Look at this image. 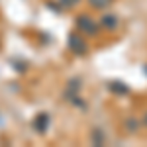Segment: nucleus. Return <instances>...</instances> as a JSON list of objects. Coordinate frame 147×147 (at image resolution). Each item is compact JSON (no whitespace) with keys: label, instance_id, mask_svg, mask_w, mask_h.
I'll return each mask as SVG.
<instances>
[{"label":"nucleus","instance_id":"nucleus-1","mask_svg":"<svg viewBox=\"0 0 147 147\" xmlns=\"http://www.w3.org/2000/svg\"><path fill=\"white\" fill-rule=\"evenodd\" d=\"M77 28H79L84 35H96L98 34V22L92 20L88 14H80V16H77Z\"/></svg>","mask_w":147,"mask_h":147},{"label":"nucleus","instance_id":"nucleus-2","mask_svg":"<svg viewBox=\"0 0 147 147\" xmlns=\"http://www.w3.org/2000/svg\"><path fill=\"white\" fill-rule=\"evenodd\" d=\"M69 49H71L73 53H77V55H84L88 47H86V43H84L82 35L71 34V35H69Z\"/></svg>","mask_w":147,"mask_h":147},{"label":"nucleus","instance_id":"nucleus-3","mask_svg":"<svg viewBox=\"0 0 147 147\" xmlns=\"http://www.w3.org/2000/svg\"><path fill=\"white\" fill-rule=\"evenodd\" d=\"M34 127L39 131V134H45V129L49 127V114H45V112L37 114L35 120H34Z\"/></svg>","mask_w":147,"mask_h":147},{"label":"nucleus","instance_id":"nucleus-4","mask_svg":"<svg viewBox=\"0 0 147 147\" xmlns=\"http://www.w3.org/2000/svg\"><path fill=\"white\" fill-rule=\"evenodd\" d=\"M79 88H80V82H79V79H73L71 82L67 84V90H65V96H67L69 100H73L75 96H79L77 92H79Z\"/></svg>","mask_w":147,"mask_h":147},{"label":"nucleus","instance_id":"nucleus-5","mask_svg":"<svg viewBox=\"0 0 147 147\" xmlns=\"http://www.w3.org/2000/svg\"><path fill=\"white\" fill-rule=\"evenodd\" d=\"M100 26L108 28V30H116V28H118V16H114V14H106V16L100 20Z\"/></svg>","mask_w":147,"mask_h":147},{"label":"nucleus","instance_id":"nucleus-6","mask_svg":"<svg viewBox=\"0 0 147 147\" xmlns=\"http://www.w3.org/2000/svg\"><path fill=\"white\" fill-rule=\"evenodd\" d=\"M110 90H112V92H118V94H127V92H129V88H127L125 84H122L120 80H114V82H110Z\"/></svg>","mask_w":147,"mask_h":147},{"label":"nucleus","instance_id":"nucleus-7","mask_svg":"<svg viewBox=\"0 0 147 147\" xmlns=\"http://www.w3.org/2000/svg\"><path fill=\"white\" fill-rule=\"evenodd\" d=\"M88 4H90L92 8H98V10H104V8H108V6L112 4V0H88Z\"/></svg>","mask_w":147,"mask_h":147},{"label":"nucleus","instance_id":"nucleus-8","mask_svg":"<svg viewBox=\"0 0 147 147\" xmlns=\"http://www.w3.org/2000/svg\"><path fill=\"white\" fill-rule=\"evenodd\" d=\"M92 141H94L96 145H102V143H104V136H102V131L94 129V131H92Z\"/></svg>","mask_w":147,"mask_h":147},{"label":"nucleus","instance_id":"nucleus-9","mask_svg":"<svg viewBox=\"0 0 147 147\" xmlns=\"http://www.w3.org/2000/svg\"><path fill=\"white\" fill-rule=\"evenodd\" d=\"M59 2H61V6H63V8H75L80 0H59Z\"/></svg>","mask_w":147,"mask_h":147},{"label":"nucleus","instance_id":"nucleus-10","mask_svg":"<svg viewBox=\"0 0 147 147\" xmlns=\"http://www.w3.org/2000/svg\"><path fill=\"white\" fill-rule=\"evenodd\" d=\"M125 127H127V131H136V127H137L136 120H134V118H131V120H127V122H125Z\"/></svg>","mask_w":147,"mask_h":147},{"label":"nucleus","instance_id":"nucleus-11","mask_svg":"<svg viewBox=\"0 0 147 147\" xmlns=\"http://www.w3.org/2000/svg\"><path fill=\"white\" fill-rule=\"evenodd\" d=\"M143 124L147 125V112H145V116H143Z\"/></svg>","mask_w":147,"mask_h":147},{"label":"nucleus","instance_id":"nucleus-12","mask_svg":"<svg viewBox=\"0 0 147 147\" xmlns=\"http://www.w3.org/2000/svg\"><path fill=\"white\" fill-rule=\"evenodd\" d=\"M145 73H147V65H145Z\"/></svg>","mask_w":147,"mask_h":147}]
</instances>
